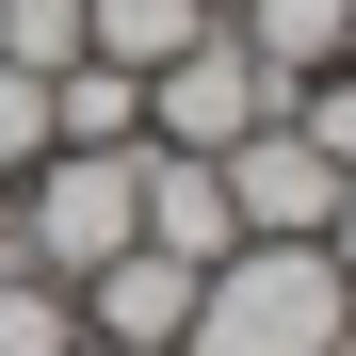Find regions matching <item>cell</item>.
Returning <instances> with one entry per match:
<instances>
[{
  "label": "cell",
  "mask_w": 356,
  "mask_h": 356,
  "mask_svg": "<svg viewBox=\"0 0 356 356\" xmlns=\"http://www.w3.org/2000/svg\"><path fill=\"white\" fill-rule=\"evenodd\" d=\"M146 243V146H49L33 162V275H97Z\"/></svg>",
  "instance_id": "obj_2"
},
{
  "label": "cell",
  "mask_w": 356,
  "mask_h": 356,
  "mask_svg": "<svg viewBox=\"0 0 356 356\" xmlns=\"http://www.w3.org/2000/svg\"><path fill=\"white\" fill-rule=\"evenodd\" d=\"M227 33H243L275 81H324V65H340V33H356V0H243Z\"/></svg>",
  "instance_id": "obj_7"
},
{
  "label": "cell",
  "mask_w": 356,
  "mask_h": 356,
  "mask_svg": "<svg viewBox=\"0 0 356 356\" xmlns=\"http://www.w3.org/2000/svg\"><path fill=\"white\" fill-rule=\"evenodd\" d=\"M97 356H113V340H97Z\"/></svg>",
  "instance_id": "obj_16"
},
{
  "label": "cell",
  "mask_w": 356,
  "mask_h": 356,
  "mask_svg": "<svg viewBox=\"0 0 356 356\" xmlns=\"http://www.w3.org/2000/svg\"><path fill=\"white\" fill-rule=\"evenodd\" d=\"M33 162H49V81L0 65V178H33Z\"/></svg>",
  "instance_id": "obj_11"
},
{
  "label": "cell",
  "mask_w": 356,
  "mask_h": 356,
  "mask_svg": "<svg viewBox=\"0 0 356 356\" xmlns=\"http://www.w3.org/2000/svg\"><path fill=\"white\" fill-rule=\"evenodd\" d=\"M146 243L162 259H227V243H243V211H227V162H195V146H146Z\"/></svg>",
  "instance_id": "obj_6"
},
{
  "label": "cell",
  "mask_w": 356,
  "mask_h": 356,
  "mask_svg": "<svg viewBox=\"0 0 356 356\" xmlns=\"http://www.w3.org/2000/svg\"><path fill=\"white\" fill-rule=\"evenodd\" d=\"M81 291V324L113 340V356H162L178 324H195V259H162V243H130V259H97V275H65Z\"/></svg>",
  "instance_id": "obj_5"
},
{
  "label": "cell",
  "mask_w": 356,
  "mask_h": 356,
  "mask_svg": "<svg viewBox=\"0 0 356 356\" xmlns=\"http://www.w3.org/2000/svg\"><path fill=\"white\" fill-rule=\"evenodd\" d=\"M0 356H65V275H33L0 243Z\"/></svg>",
  "instance_id": "obj_10"
},
{
  "label": "cell",
  "mask_w": 356,
  "mask_h": 356,
  "mask_svg": "<svg viewBox=\"0 0 356 356\" xmlns=\"http://www.w3.org/2000/svg\"><path fill=\"white\" fill-rule=\"evenodd\" d=\"M227 211H243V243H324V227L356 211V178L291 130V113H259V130L227 146Z\"/></svg>",
  "instance_id": "obj_4"
},
{
  "label": "cell",
  "mask_w": 356,
  "mask_h": 356,
  "mask_svg": "<svg viewBox=\"0 0 356 356\" xmlns=\"http://www.w3.org/2000/svg\"><path fill=\"white\" fill-rule=\"evenodd\" d=\"M324 243H340V275H356V211H340V227H324Z\"/></svg>",
  "instance_id": "obj_13"
},
{
  "label": "cell",
  "mask_w": 356,
  "mask_h": 356,
  "mask_svg": "<svg viewBox=\"0 0 356 356\" xmlns=\"http://www.w3.org/2000/svg\"><path fill=\"white\" fill-rule=\"evenodd\" d=\"M340 65H356V33H340Z\"/></svg>",
  "instance_id": "obj_15"
},
{
  "label": "cell",
  "mask_w": 356,
  "mask_h": 356,
  "mask_svg": "<svg viewBox=\"0 0 356 356\" xmlns=\"http://www.w3.org/2000/svg\"><path fill=\"white\" fill-rule=\"evenodd\" d=\"M340 308H356L340 243H227L195 275V324H178V340H195V356H324Z\"/></svg>",
  "instance_id": "obj_1"
},
{
  "label": "cell",
  "mask_w": 356,
  "mask_h": 356,
  "mask_svg": "<svg viewBox=\"0 0 356 356\" xmlns=\"http://www.w3.org/2000/svg\"><path fill=\"white\" fill-rule=\"evenodd\" d=\"M195 17H243V0H195Z\"/></svg>",
  "instance_id": "obj_14"
},
{
  "label": "cell",
  "mask_w": 356,
  "mask_h": 356,
  "mask_svg": "<svg viewBox=\"0 0 356 356\" xmlns=\"http://www.w3.org/2000/svg\"><path fill=\"white\" fill-rule=\"evenodd\" d=\"M195 33H211L195 0H81V49H97V65H130V81H146V65H178Z\"/></svg>",
  "instance_id": "obj_9"
},
{
  "label": "cell",
  "mask_w": 356,
  "mask_h": 356,
  "mask_svg": "<svg viewBox=\"0 0 356 356\" xmlns=\"http://www.w3.org/2000/svg\"><path fill=\"white\" fill-rule=\"evenodd\" d=\"M291 130H308V146H324V162H340V178H356V65H340V81H324V97H308V113H291Z\"/></svg>",
  "instance_id": "obj_12"
},
{
  "label": "cell",
  "mask_w": 356,
  "mask_h": 356,
  "mask_svg": "<svg viewBox=\"0 0 356 356\" xmlns=\"http://www.w3.org/2000/svg\"><path fill=\"white\" fill-rule=\"evenodd\" d=\"M259 113H275V65H259V49L227 33V17L178 49V65H146V146H195V162H227V146L259 130Z\"/></svg>",
  "instance_id": "obj_3"
},
{
  "label": "cell",
  "mask_w": 356,
  "mask_h": 356,
  "mask_svg": "<svg viewBox=\"0 0 356 356\" xmlns=\"http://www.w3.org/2000/svg\"><path fill=\"white\" fill-rule=\"evenodd\" d=\"M49 146H146V81H130V65H97V49H81V65L49 81Z\"/></svg>",
  "instance_id": "obj_8"
}]
</instances>
